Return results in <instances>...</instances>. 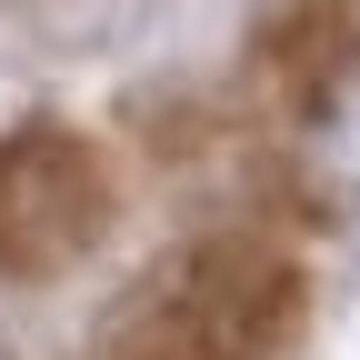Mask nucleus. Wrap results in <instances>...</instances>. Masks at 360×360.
<instances>
[{
    "label": "nucleus",
    "instance_id": "f257e3e1",
    "mask_svg": "<svg viewBox=\"0 0 360 360\" xmlns=\"http://www.w3.org/2000/svg\"><path fill=\"white\" fill-rule=\"evenodd\" d=\"M101 160L70 130H20L0 150V270H70L101 240Z\"/></svg>",
    "mask_w": 360,
    "mask_h": 360
}]
</instances>
